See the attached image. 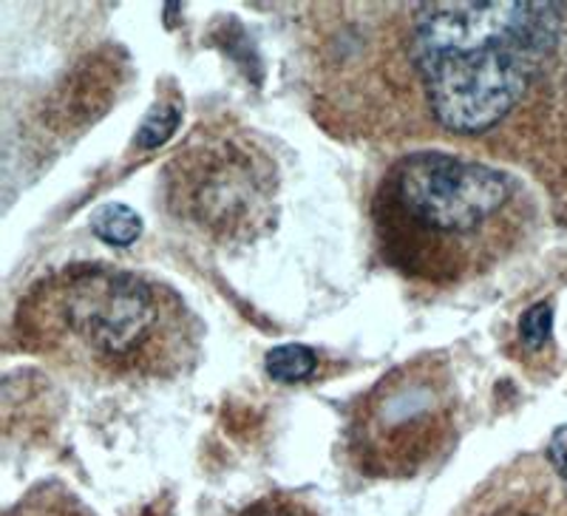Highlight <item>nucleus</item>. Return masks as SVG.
<instances>
[{"mask_svg": "<svg viewBox=\"0 0 567 516\" xmlns=\"http://www.w3.org/2000/svg\"><path fill=\"white\" fill-rule=\"evenodd\" d=\"M7 516H97L85 508L83 499H78L69 488L58 483H43L32 488L20 499Z\"/></svg>", "mask_w": 567, "mask_h": 516, "instance_id": "obj_7", "label": "nucleus"}, {"mask_svg": "<svg viewBox=\"0 0 567 516\" xmlns=\"http://www.w3.org/2000/svg\"><path fill=\"white\" fill-rule=\"evenodd\" d=\"M528 214L519 179L445 151L400 156L372 196L378 252L425 287H457L494 270L519 245Z\"/></svg>", "mask_w": 567, "mask_h": 516, "instance_id": "obj_3", "label": "nucleus"}, {"mask_svg": "<svg viewBox=\"0 0 567 516\" xmlns=\"http://www.w3.org/2000/svg\"><path fill=\"white\" fill-rule=\"evenodd\" d=\"M460 516H556L548 483L528 472V463H514L496 472L474 494Z\"/></svg>", "mask_w": 567, "mask_h": 516, "instance_id": "obj_6", "label": "nucleus"}, {"mask_svg": "<svg viewBox=\"0 0 567 516\" xmlns=\"http://www.w3.org/2000/svg\"><path fill=\"white\" fill-rule=\"evenodd\" d=\"M267 374L278 383H301L318 369V355L303 343H284L267 352Z\"/></svg>", "mask_w": 567, "mask_h": 516, "instance_id": "obj_9", "label": "nucleus"}, {"mask_svg": "<svg viewBox=\"0 0 567 516\" xmlns=\"http://www.w3.org/2000/svg\"><path fill=\"white\" fill-rule=\"evenodd\" d=\"M230 516H318L303 499L292 497V494H270L256 503L245 505Z\"/></svg>", "mask_w": 567, "mask_h": 516, "instance_id": "obj_12", "label": "nucleus"}, {"mask_svg": "<svg viewBox=\"0 0 567 516\" xmlns=\"http://www.w3.org/2000/svg\"><path fill=\"white\" fill-rule=\"evenodd\" d=\"M460 432V389L443 352L389 369L347 420L349 463L372 479H414L449 454Z\"/></svg>", "mask_w": 567, "mask_h": 516, "instance_id": "obj_5", "label": "nucleus"}, {"mask_svg": "<svg viewBox=\"0 0 567 516\" xmlns=\"http://www.w3.org/2000/svg\"><path fill=\"white\" fill-rule=\"evenodd\" d=\"M23 352L94 383H165L196 367L202 323L174 287L111 265L49 272L20 298Z\"/></svg>", "mask_w": 567, "mask_h": 516, "instance_id": "obj_2", "label": "nucleus"}, {"mask_svg": "<svg viewBox=\"0 0 567 516\" xmlns=\"http://www.w3.org/2000/svg\"><path fill=\"white\" fill-rule=\"evenodd\" d=\"M550 332H554V310H550V303H534L519 318V343L528 352H539V349L548 347Z\"/></svg>", "mask_w": 567, "mask_h": 516, "instance_id": "obj_11", "label": "nucleus"}, {"mask_svg": "<svg viewBox=\"0 0 567 516\" xmlns=\"http://www.w3.org/2000/svg\"><path fill=\"white\" fill-rule=\"evenodd\" d=\"M548 463L556 472V477L567 485V426L556 429V434L548 443Z\"/></svg>", "mask_w": 567, "mask_h": 516, "instance_id": "obj_13", "label": "nucleus"}, {"mask_svg": "<svg viewBox=\"0 0 567 516\" xmlns=\"http://www.w3.org/2000/svg\"><path fill=\"white\" fill-rule=\"evenodd\" d=\"M179 120H182L179 100L174 97L156 100V105L148 111V116L142 120L140 131H136V145H140L142 151L159 148L165 140H171V136L176 134Z\"/></svg>", "mask_w": 567, "mask_h": 516, "instance_id": "obj_10", "label": "nucleus"}, {"mask_svg": "<svg viewBox=\"0 0 567 516\" xmlns=\"http://www.w3.org/2000/svg\"><path fill=\"white\" fill-rule=\"evenodd\" d=\"M91 230L109 247H131L142 236V219L128 205H105L91 216Z\"/></svg>", "mask_w": 567, "mask_h": 516, "instance_id": "obj_8", "label": "nucleus"}, {"mask_svg": "<svg viewBox=\"0 0 567 516\" xmlns=\"http://www.w3.org/2000/svg\"><path fill=\"white\" fill-rule=\"evenodd\" d=\"M168 214L219 247L256 245L276 230L281 174L250 128L221 116L190 131L162 171Z\"/></svg>", "mask_w": 567, "mask_h": 516, "instance_id": "obj_4", "label": "nucleus"}, {"mask_svg": "<svg viewBox=\"0 0 567 516\" xmlns=\"http://www.w3.org/2000/svg\"><path fill=\"white\" fill-rule=\"evenodd\" d=\"M400 63L389 72L432 128L480 140L523 109L556 58L565 9L556 3L485 0L398 9Z\"/></svg>", "mask_w": 567, "mask_h": 516, "instance_id": "obj_1", "label": "nucleus"}]
</instances>
